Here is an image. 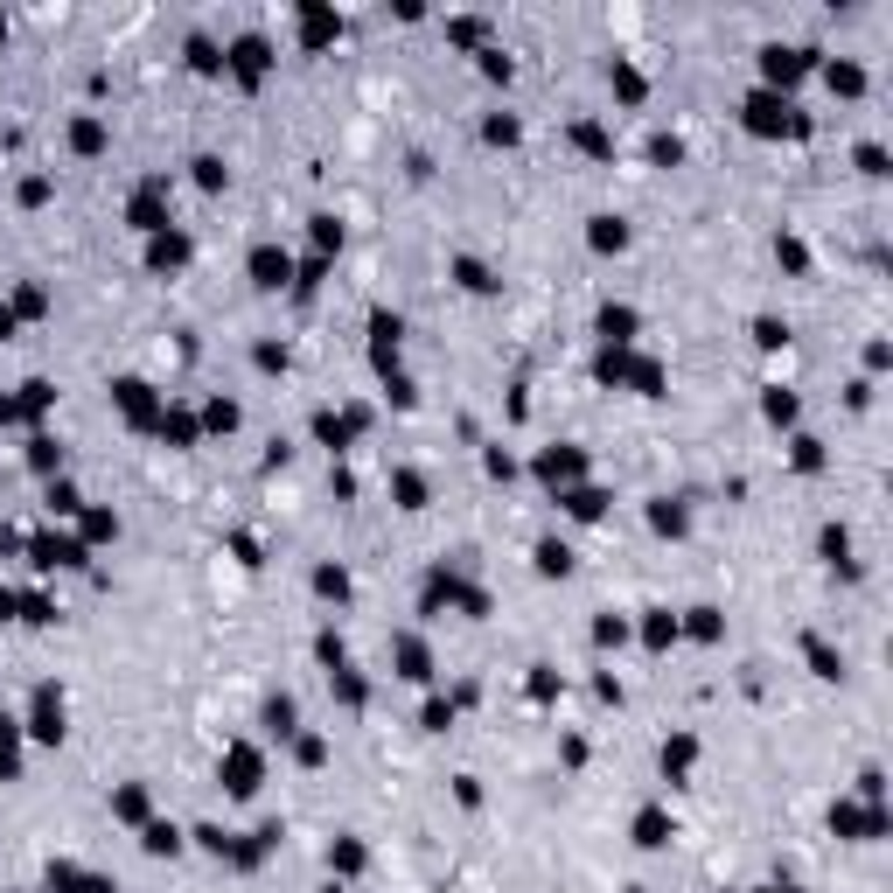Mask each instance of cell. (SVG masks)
<instances>
[{"label": "cell", "instance_id": "obj_1", "mask_svg": "<svg viewBox=\"0 0 893 893\" xmlns=\"http://www.w3.org/2000/svg\"><path fill=\"white\" fill-rule=\"evenodd\" d=\"M747 133H761V140H775V133H782V140H803V133H810V119H803V112H796V98H788V91H754V98H747Z\"/></svg>", "mask_w": 893, "mask_h": 893}, {"label": "cell", "instance_id": "obj_13", "mask_svg": "<svg viewBox=\"0 0 893 893\" xmlns=\"http://www.w3.org/2000/svg\"><path fill=\"white\" fill-rule=\"evenodd\" d=\"M607 84H614V98H621V106H642V91H649L635 63H614V70H607Z\"/></svg>", "mask_w": 893, "mask_h": 893}, {"label": "cell", "instance_id": "obj_17", "mask_svg": "<svg viewBox=\"0 0 893 893\" xmlns=\"http://www.w3.org/2000/svg\"><path fill=\"white\" fill-rule=\"evenodd\" d=\"M594 244H601V252H621V244H629L621 216H594Z\"/></svg>", "mask_w": 893, "mask_h": 893}, {"label": "cell", "instance_id": "obj_31", "mask_svg": "<svg viewBox=\"0 0 893 893\" xmlns=\"http://www.w3.org/2000/svg\"><path fill=\"white\" fill-rule=\"evenodd\" d=\"M691 768V740H677V747H663V775H684Z\"/></svg>", "mask_w": 893, "mask_h": 893}, {"label": "cell", "instance_id": "obj_22", "mask_svg": "<svg viewBox=\"0 0 893 893\" xmlns=\"http://www.w3.org/2000/svg\"><path fill=\"white\" fill-rule=\"evenodd\" d=\"M112 810L126 816V824H140V816H147V788H119V803H112Z\"/></svg>", "mask_w": 893, "mask_h": 893}, {"label": "cell", "instance_id": "obj_29", "mask_svg": "<svg viewBox=\"0 0 893 893\" xmlns=\"http://www.w3.org/2000/svg\"><path fill=\"white\" fill-rule=\"evenodd\" d=\"M566 510H573V517H601V496H594V489H573V496H566Z\"/></svg>", "mask_w": 893, "mask_h": 893}, {"label": "cell", "instance_id": "obj_6", "mask_svg": "<svg viewBox=\"0 0 893 893\" xmlns=\"http://www.w3.org/2000/svg\"><path fill=\"white\" fill-rule=\"evenodd\" d=\"M28 733H35V740H63V698H56V691H35Z\"/></svg>", "mask_w": 893, "mask_h": 893}, {"label": "cell", "instance_id": "obj_34", "mask_svg": "<svg viewBox=\"0 0 893 893\" xmlns=\"http://www.w3.org/2000/svg\"><path fill=\"white\" fill-rule=\"evenodd\" d=\"M315 244H321V252H328V244H342V224H336V216H315Z\"/></svg>", "mask_w": 893, "mask_h": 893}, {"label": "cell", "instance_id": "obj_3", "mask_svg": "<svg viewBox=\"0 0 893 893\" xmlns=\"http://www.w3.org/2000/svg\"><path fill=\"white\" fill-rule=\"evenodd\" d=\"M761 70H768V91H788L796 78H810V70H816V50H803V42H768Z\"/></svg>", "mask_w": 893, "mask_h": 893}, {"label": "cell", "instance_id": "obj_5", "mask_svg": "<svg viewBox=\"0 0 893 893\" xmlns=\"http://www.w3.org/2000/svg\"><path fill=\"white\" fill-rule=\"evenodd\" d=\"M252 280H259V287H287V280H293V259L280 252V244H259V252H252Z\"/></svg>", "mask_w": 893, "mask_h": 893}, {"label": "cell", "instance_id": "obj_14", "mask_svg": "<svg viewBox=\"0 0 893 893\" xmlns=\"http://www.w3.org/2000/svg\"><path fill=\"white\" fill-rule=\"evenodd\" d=\"M824 84H831L838 98H859V91H866V70H859V63H824Z\"/></svg>", "mask_w": 893, "mask_h": 893}, {"label": "cell", "instance_id": "obj_23", "mask_svg": "<svg viewBox=\"0 0 893 893\" xmlns=\"http://www.w3.org/2000/svg\"><path fill=\"white\" fill-rule=\"evenodd\" d=\"M189 168H196V182H203V189H224V161H216V154H196Z\"/></svg>", "mask_w": 893, "mask_h": 893}, {"label": "cell", "instance_id": "obj_24", "mask_svg": "<svg viewBox=\"0 0 893 893\" xmlns=\"http://www.w3.org/2000/svg\"><path fill=\"white\" fill-rule=\"evenodd\" d=\"M566 566H573L566 545H538V573H566Z\"/></svg>", "mask_w": 893, "mask_h": 893}, {"label": "cell", "instance_id": "obj_20", "mask_svg": "<svg viewBox=\"0 0 893 893\" xmlns=\"http://www.w3.org/2000/svg\"><path fill=\"white\" fill-rule=\"evenodd\" d=\"M601 336H607V342H629V336H635V315H629V308H607V315H601Z\"/></svg>", "mask_w": 893, "mask_h": 893}, {"label": "cell", "instance_id": "obj_9", "mask_svg": "<svg viewBox=\"0 0 893 893\" xmlns=\"http://www.w3.org/2000/svg\"><path fill=\"white\" fill-rule=\"evenodd\" d=\"M224 782H231V796H252V788H259V754H252V747H231Z\"/></svg>", "mask_w": 893, "mask_h": 893}, {"label": "cell", "instance_id": "obj_4", "mask_svg": "<svg viewBox=\"0 0 893 893\" xmlns=\"http://www.w3.org/2000/svg\"><path fill=\"white\" fill-rule=\"evenodd\" d=\"M293 28H300V50H328L342 35V14L321 7V0H300V7H293Z\"/></svg>", "mask_w": 893, "mask_h": 893}, {"label": "cell", "instance_id": "obj_39", "mask_svg": "<svg viewBox=\"0 0 893 893\" xmlns=\"http://www.w3.org/2000/svg\"><path fill=\"white\" fill-rule=\"evenodd\" d=\"M328 893H336V887H328Z\"/></svg>", "mask_w": 893, "mask_h": 893}, {"label": "cell", "instance_id": "obj_8", "mask_svg": "<svg viewBox=\"0 0 893 893\" xmlns=\"http://www.w3.org/2000/svg\"><path fill=\"white\" fill-rule=\"evenodd\" d=\"M182 56H189V70H203V78H216V70H224V42H216V35H203V28L182 42Z\"/></svg>", "mask_w": 893, "mask_h": 893}, {"label": "cell", "instance_id": "obj_2", "mask_svg": "<svg viewBox=\"0 0 893 893\" xmlns=\"http://www.w3.org/2000/svg\"><path fill=\"white\" fill-rule=\"evenodd\" d=\"M224 70H231L244 91H252V84H265V70H272V35H259V28L231 35V42H224Z\"/></svg>", "mask_w": 893, "mask_h": 893}, {"label": "cell", "instance_id": "obj_38", "mask_svg": "<svg viewBox=\"0 0 893 893\" xmlns=\"http://www.w3.org/2000/svg\"><path fill=\"white\" fill-rule=\"evenodd\" d=\"M0 42H7V14H0Z\"/></svg>", "mask_w": 893, "mask_h": 893}, {"label": "cell", "instance_id": "obj_15", "mask_svg": "<svg viewBox=\"0 0 893 893\" xmlns=\"http://www.w3.org/2000/svg\"><path fill=\"white\" fill-rule=\"evenodd\" d=\"M663 838H670V816H663V810L635 816V844H663Z\"/></svg>", "mask_w": 893, "mask_h": 893}, {"label": "cell", "instance_id": "obj_25", "mask_svg": "<svg viewBox=\"0 0 893 893\" xmlns=\"http://www.w3.org/2000/svg\"><path fill=\"white\" fill-rule=\"evenodd\" d=\"M315 586H321V594H336V601H342V594H349V573H342V566H321V573H315Z\"/></svg>", "mask_w": 893, "mask_h": 893}, {"label": "cell", "instance_id": "obj_37", "mask_svg": "<svg viewBox=\"0 0 893 893\" xmlns=\"http://www.w3.org/2000/svg\"><path fill=\"white\" fill-rule=\"evenodd\" d=\"M0 621H7V594H0Z\"/></svg>", "mask_w": 893, "mask_h": 893}, {"label": "cell", "instance_id": "obj_35", "mask_svg": "<svg viewBox=\"0 0 893 893\" xmlns=\"http://www.w3.org/2000/svg\"><path fill=\"white\" fill-rule=\"evenodd\" d=\"M175 844H182V838H175L168 824H154V831H147V852H175Z\"/></svg>", "mask_w": 893, "mask_h": 893}, {"label": "cell", "instance_id": "obj_30", "mask_svg": "<svg viewBox=\"0 0 893 893\" xmlns=\"http://www.w3.org/2000/svg\"><path fill=\"white\" fill-rule=\"evenodd\" d=\"M670 635H677V621H670V614H649V649H670Z\"/></svg>", "mask_w": 893, "mask_h": 893}, {"label": "cell", "instance_id": "obj_36", "mask_svg": "<svg viewBox=\"0 0 893 893\" xmlns=\"http://www.w3.org/2000/svg\"><path fill=\"white\" fill-rule=\"evenodd\" d=\"M649 517H657V530H684V510H670V502H657Z\"/></svg>", "mask_w": 893, "mask_h": 893}, {"label": "cell", "instance_id": "obj_18", "mask_svg": "<svg viewBox=\"0 0 893 893\" xmlns=\"http://www.w3.org/2000/svg\"><path fill=\"white\" fill-rule=\"evenodd\" d=\"M573 140L586 147V154H614V140H607V126H594V119H579V126H573Z\"/></svg>", "mask_w": 893, "mask_h": 893}, {"label": "cell", "instance_id": "obj_33", "mask_svg": "<svg viewBox=\"0 0 893 893\" xmlns=\"http://www.w3.org/2000/svg\"><path fill=\"white\" fill-rule=\"evenodd\" d=\"M482 78H510V56H502L496 42H489V50H482Z\"/></svg>", "mask_w": 893, "mask_h": 893}, {"label": "cell", "instance_id": "obj_16", "mask_svg": "<svg viewBox=\"0 0 893 893\" xmlns=\"http://www.w3.org/2000/svg\"><path fill=\"white\" fill-rule=\"evenodd\" d=\"M119 405H126L133 419H154V398H147V384H133V377L119 384Z\"/></svg>", "mask_w": 893, "mask_h": 893}, {"label": "cell", "instance_id": "obj_7", "mask_svg": "<svg viewBox=\"0 0 893 893\" xmlns=\"http://www.w3.org/2000/svg\"><path fill=\"white\" fill-rule=\"evenodd\" d=\"M133 231H168V203H161V182H147L140 196H133Z\"/></svg>", "mask_w": 893, "mask_h": 893}, {"label": "cell", "instance_id": "obj_27", "mask_svg": "<svg viewBox=\"0 0 893 893\" xmlns=\"http://www.w3.org/2000/svg\"><path fill=\"white\" fill-rule=\"evenodd\" d=\"M398 502H405V510H419V502H426V482H419V474H398Z\"/></svg>", "mask_w": 893, "mask_h": 893}, {"label": "cell", "instance_id": "obj_21", "mask_svg": "<svg viewBox=\"0 0 893 893\" xmlns=\"http://www.w3.org/2000/svg\"><path fill=\"white\" fill-rule=\"evenodd\" d=\"M398 677H426V649L419 642H398Z\"/></svg>", "mask_w": 893, "mask_h": 893}, {"label": "cell", "instance_id": "obj_28", "mask_svg": "<svg viewBox=\"0 0 893 893\" xmlns=\"http://www.w3.org/2000/svg\"><path fill=\"white\" fill-rule=\"evenodd\" d=\"M454 272H461V287H474V293H489V287H496V280H489V272H482V265H474V259H461V265H454Z\"/></svg>", "mask_w": 893, "mask_h": 893}, {"label": "cell", "instance_id": "obj_11", "mask_svg": "<svg viewBox=\"0 0 893 893\" xmlns=\"http://www.w3.org/2000/svg\"><path fill=\"white\" fill-rule=\"evenodd\" d=\"M147 259H154L161 272H168V265H189V237L182 231H161L154 244H147Z\"/></svg>", "mask_w": 893, "mask_h": 893}, {"label": "cell", "instance_id": "obj_32", "mask_svg": "<svg viewBox=\"0 0 893 893\" xmlns=\"http://www.w3.org/2000/svg\"><path fill=\"white\" fill-rule=\"evenodd\" d=\"M482 133H489L496 147H517V119H502V112H496V119H489V126H482Z\"/></svg>", "mask_w": 893, "mask_h": 893}, {"label": "cell", "instance_id": "obj_10", "mask_svg": "<svg viewBox=\"0 0 893 893\" xmlns=\"http://www.w3.org/2000/svg\"><path fill=\"white\" fill-rule=\"evenodd\" d=\"M446 42H461V50H489V22L482 14H446Z\"/></svg>", "mask_w": 893, "mask_h": 893}, {"label": "cell", "instance_id": "obj_19", "mask_svg": "<svg viewBox=\"0 0 893 893\" xmlns=\"http://www.w3.org/2000/svg\"><path fill=\"white\" fill-rule=\"evenodd\" d=\"M538 468H545V482H566V474H579V454H573V446H558V454H545Z\"/></svg>", "mask_w": 893, "mask_h": 893}, {"label": "cell", "instance_id": "obj_26", "mask_svg": "<svg viewBox=\"0 0 893 893\" xmlns=\"http://www.w3.org/2000/svg\"><path fill=\"white\" fill-rule=\"evenodd\" d=\"M328 866H342V872H356V866H364V844H349V838H342L336 852H328Z\"/></svg>", "mask_w": 893, "mask_h": 893}, {"label": "cell", "instance_id": "obj_12", "mask_svg": "<svg viewBox=\"0 0 893 893\" xmlns=\"http://www.w3.org/2000/svg\"><path fill=\"white\" fill-rule=\"evenodd\" d=\"M70 147H78V154H106V119H91V112L70 119Z\"/></svg>", "mask_w": 893, "mask_h": 893}]
</instances>
